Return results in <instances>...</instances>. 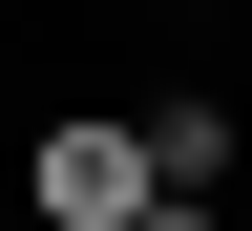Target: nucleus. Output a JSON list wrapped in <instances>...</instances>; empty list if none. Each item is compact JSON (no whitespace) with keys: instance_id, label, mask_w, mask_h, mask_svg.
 Segmentation results:
<instances>
[{"instance_id":"nucleus-1","label":"nucleus","mask_w":252,"mask_h":231,"mask_svg":"<svg viewBox=\"0 0 252 231\" xmlns=\"http://www.w3.org/2000/svg\"><path fill=\"white\" fill-rule=\"evenodd\" d=\"M42 231H147V147H126V126H42Z\"/></svg>"},{"instance_id":"nucleus-2","label":"nucleus","mask_w":252,"mask_h":231,"mask_svg":"<svg viewBox=\"0 0 252 231\" xmlns=\"http://www.w3.org/2000/svg\"><path fill=\"white\" fill-rule=\"evenodd\" d=\"M126 147H147V210H210L231 189V105H147Z\"/></svg>"}]
</instances>
